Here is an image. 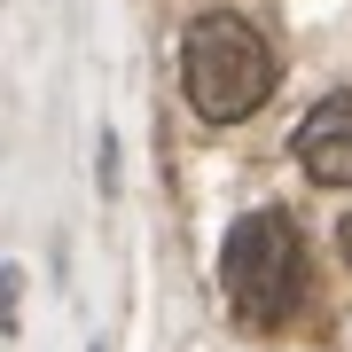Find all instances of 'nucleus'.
<instances>
[{
  "label": "nucleus",
  "mask_w": 352,
  "mask_h": 352,
  "mask_svg": "<svg viewBox=\"0 0 352 352\" xmlns=\"http://www.w3.org/2000/svg\"><path fill=\"white\" fill-rule=\"evenodd\" d=\"M298 164H305V180H321V188H352V87L344 94H329L314 102V110L298 118Z\"/></svg>",
  "instance_id": "obj_3"
},
{
  "label": "nucleus",
  "mask_w": 352,
  "mask_h": 352,
  "mask_svg": "<svg viewBox=\"0 0 352 352\" xmlns=\"http://www.w3.org/2000/svg\"><path fill=\"white\" fill-rule=\"evenodd\" d=\"M282 87V63H274V39L243 16H196L180 32V94L204 126H243V118L266 110V94Z\"/></svg>",
  "instance_id": "obj_1"
},
{
  "label": "nucleus",
  "mask_w": 352,
  "mask_h": 352,
  "mask_svg": "<svg viewBox=\"0 0 352 352\" xmlns=\"http://www.w3.org/2000/svg\"><path fill=\"white\" fill-rule=\"evenodd\" d=\"M219 289H227V305H235L243 329H282L298 314V298H305V243H298V227H289V212L266 204V212H243L227 227Z\"/></svg>",
  "instance_id": "obj_2"
},
{
  "label": "nucleus",
  "mask_w": 352,
  "mask_h": 352,
  "mask_svg": "<svg viewBox=\"0 0 352 352\" xmlns=\"http://www.w3.org/2000/svg\"><path fill=\"white\" fill-rule=\"evenodd\" d=\"M337 243H344V258H352V212H344V235H337Z\"/></svg>",
  "instance_id": "obj_4"
}]
</instances>
